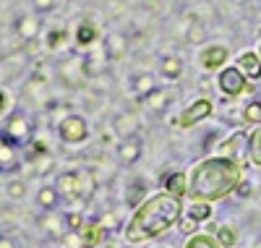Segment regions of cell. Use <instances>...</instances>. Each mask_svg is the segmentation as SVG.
I'll use <instances>...</instances> for the list:
<instances>
[{
  "instance_id": "1",
  "label": "cell",
  "mask_w": 261,
  "mask_h": 248,
  "mask_svg": "<svg viewBox=\"0 0 261 248\" xmlns=\"http://www.w3.org/2000/svg\"><path fill=\"white\" fill-rule=\"evenodd\" d=\"M183 217V201L178 196H170V193H157V196H149L144 199L141 204L136 207L130 222L125 225V240L130 245H139L146 240H154L165 233H170Z\"/></svg>"
},
{
  "instance_id": "2",
  "label": "cell",
  "mask_w": 261,
  "mask_h": 248,
  "mask_svg": "<svg viewBox=\"0 0 261 248\" xmlns=\"http://www.w3.org/2000/svg\"><path fill=\"white\" fill-rule=\"evenodd\" d=\"M243 183V165L227 157H206L191 170L188 196L196 201H222Z\"/></svg>"
},
{
  "instance_id": "3",
  "label": "cell",
  "mask_w": 261,
  "mask_h": 248,
  "mask_svg": "<svg viewBox=\"0 0 261 248\" xmlns=\"http://www.w3.org/2000/svg\"><path fill=\"white\" fill-rule=\"evenodd\" d=\"M55 188L65 199H89L97 188V180H94L92 170H68V172L58 175Z\"/></svg>"
},
{
  "instance_id": "4",
  "label": "cell",
  "mask_w": 261,
  "mask_h": 248,
  "mask_svg": "<svg viewBox=\"0 0 261 248\" xmlns=\"http://www.w3.org/2000/svg\"><path fill=\"white\" fill-rule=\"evenodd\" d=\"M3 136L13 144V146H27L34 136V126H32V118L27 115V112L21 110H13L11 115L6 118V126H3Z\"/></svg>"
},
{
  "instance_id": "5",
  "label": "cell",
  "mask_w": 261,
  "mask_h": 248,
  "mask_svg": "<svg viewBox=\"0 0 261 248\" xmlns=\"http://www.w3.org/2000/svg\"><path fill=\"white\" fill-rule=\"evenodd\" d=\"M217 86L225 97H241L246 92H253V84L243 76V71L238 65H225L217 76Z\"/></svg>"
},
{
  "instance_id": "6",
  "label": "cell",
  "mask_w": 261,
  "mask_h": 248,
  "mask_svg": "<svg viewBox=\"0 0 261 248\" xmlns=\"http://www.w3.org/2000/svg\"><path fill=\"white\" fill-rule=\"evenodd\" d=\"M248 136L251 133H246V131H235L217 144V152H220V157H227V160H235L243 165V162H248Z\"/></svg>"
},
{
  "instance_id": "7",
  "label": "cell",
  "mask_w": 261,
  "mask_h": 248,
  "mask_svg": "<svg viewBox=\"0 0 261 248\" xmlns=\"http://www.w3.org/2000/svg\"><path fill=\"white\" fill-rule=\"evenodd\" d=\"M58 136L65 144H84L89 139V123L81 115H65L58 123Z\"/></svg>"
},
{
  "instance_id": "8",
  "label": "cell",
  "mask_w": 261,
  "mask_h": 248,
  "mask_svg": "<svg viewBox=\"0 0 261 248\" xmlns=\"http://www.w3.org/2000/svg\"><path fill=\"white\" fill-rule=\"evenodd\" d=\"M212 112H214V102H212L209 97H199V100L191 102V105L180 112V115H178V126H180V128H191V126H196V123L206 120Z\"/></svg>"
},
{
  "instance_id": "9",
  "label": "cell",
  "mask_w": 261,
  "mask_h": 248,
  "mask_svg": "<svg viewBox=\"0 0 261 248\" xmlns=\"http://www.w3.org/2000/svg\"><path fill=\"white\" fill-rule=\"evenodd\" d=\"M227 60H230V50L225 44H209L201 53V65L206 71H222Z\"/></svg>"
},
{
  "instance_id": "10",
  "label": "cell",
  "mask_w": 261,
  "mask_h": 248,
  "mask_svg": "<svg viewBox=\"0 0 261 248\" xmlns=\"http://www.w3.org/2000/svg\"><path fill=\"white\" fill-rule=\"evenodd\" d=\"M144 154V141L139 136H130V139H120L118 144V160L123 165H136Z\"/></svg>"
},
{
  "instance_id": "11",
  "label": "cell",
  "mask_w": 261,
  "mask_h": 248,
  "mask_svg": "<svg viewBox=\"0 0 261 248\" xmlns=\"http://www.w3.org/2000/svg\"><path fill=\"white\" fill-rule=\"evenodd\" d=\"M21 167L18 146H13L3 133H0V172H16Z\"/></svg>"
},
{
  "instance_id": "12",
  "label": "cell",
  "mask_w": 261,
  "mask_h": 248,
  "mask_svg": "<svg viewBox=\"0 0 261 248\" xmlns=\"http://www.w3.org/2000/svg\"><path fill=\"white\" fill-rule=\"evenodd\" d=\"M113 131L120 139L139 136V118L134 115V112H118V115L113 118Z\"/></svg>"
},
{
  "instance_id": "13",
  "label": "cell",
  "mask_w": 261,
  "mask_h": 248,
  "mask_svg": "<svg viewBox=\"0 0 261 248\" xmlns=\"http://www.w3.org/2000/svg\"><path fill=\"white\" fill-rule=\"evenodd\" d=\"M162 188H165V193H170V196L183 199V196L188 193V175H186L183 170L167 172V175L162 178Z\"/></svg>"
},
{
  "instance_id": "14",
  "label": "cell",
  "mask_w": 261,
  "mask_h": 248,
  "mask_svg": "<svg viewBox=\"0 0 261 248\" xmlns=\"http://www.w3.org/2000/svg\"><path fill=\"white\" fill-rule=\"evenodd\" d=\"M79 238H81V248H97L102 240H105V228L99 222H84L81 230H76Z\"/></svg>"
},
{
  "instance_id": "15",
  "label": "cell",
  "mask_w": 261,
  "mask_h": 248,
  "mask_svg": "<svg viewBox=\"0 0 261 248\" xmlns=\"http://www.w3.org/2000/svg\"><path fill=\"white\" fill-rule=\"evenodd\" d=\"M39 228H45V233L50 238H63L65 233H68V228H65V217H60L58 212H45L39 217Z\"/></svg>"
},
{
  "instance_id": "16",
  "label": "cell",
  "mask_w": 261,
  "mask_h": 248,
  "mask_svg": "<svg viewBox=\"0 0 261 248\" xmlns=\"http://www.w3.org/2000/svg\"><path fill=\"white\" fill-rule=\"evenodd\" d=\"M39 29H42V21H39L34 13H24V16L16 18V32H18L21 39L32 42V39L39 34Z\"/></svg>"
},
{
  "instance_id": "17",
  "label": "cell",
  "mask_w": 261,
  "mask_h": 248,
  "mask_svg": "<svg viewBox=\"0 0 261 248\" xmlns=\"http://www.w3.org/2000/svg\"><path fill=\"white\" fill-rule=\"evenodd\" d=\"M238 68L243 71V76H246L248 81L261 79V55H256V53L246 50L241 58H238Z\"/></svg>"
},
{
  "instance_id": "18",
  "label": "cell",
  "mask_w": 261,
  "mask_h": 248,
  "mask_svg": "<svg viewBox=\"0 0 261 248\" xmlns=\"http://www.w3.org/2000/svg\"><path fill=\"white\" fill-rule=\"evenodd\" d=\"M60 199L63 196H60V191L55 186H42L37 191V204H39L42 212H55L60 207Z\"/></svg>"
},
{
  "instance_id": "19",
  "label": "cell",
  "mask_w": 261,
  "mask_h": 248,
  "mask_svg": "<svg viewBox=\"0 0 261 248\" xmlns=\"http://www.w3.org/2000/svg\"><path fill=\"white\" fill-rule=\"evenodd\" d=\"M170 92L167 89H151V92L146 94V97H141V102H144V107L146 110H151V112H162V110H167V102H170Z\"/></svg>"
},
{
  "instance_id": "20",
  "label": "cell",
  "mask_w": 261,
  "mask_h": 248,
  "mask_svg": "<svg viewBox=\"0 0 261 248\" xmlns=\"http://www.w3.org/2000/svg\"><path fill=\"white\" fill-rule=\"evenodd\" d=\"M188 217L196 219V222H212L214 209H212L209 201H196V199H191V204H188Z\"/></svg>"
},
{
  "instance_id": "21",
  "label": "cell",
  "mask_w": 261,
  "mask_h": 248,
  "mask_svg": "<svg viewBox=\"0 0 261 248\" xmlns=\"http://www.w3.org/2000/svg\"><path fill=\"white\" fill-rule=\"evenodd\" d=\"M248 162L253 167H261V126H256L248 136Z\"/></svg>"
},
{
  "instance_id": "22",
  "label": "cell",
  "mask_w": 261,
  "mask_h": 248,
  "mask_svg": "<svg viewBox=\"0 0 261 248\" xmlns=\"http://www.w3.org/2000/svg\"><path fill=\"white\" fill-rule=\"evenodd\" d=\"M214 238L217 243H220L222 248H232L238 243V230H235V225H217V230H214Z\"/></svg>"
},
{
  "instance_id": "23",
  "label": "cell",
  "mask_w": 261,
  "mask_h": 248,
  "mask_svg": "<svg viewBox=\"0 0 261 248\" xmlns=\"http://www.w3.org/2000/svg\"><path fill=\"white\" fill-rule=\"evenodd\" d=\"M130 89H134V94H136L139 100L146 97L151 89H157L154 76H151V73H139V76H134V84H130Z\"/></svg>"
},
{
  "instance_id": "24",
  "label": "cell",
  "mask_w": 261,
  "mask_h": 248,
  "mask_svg": "<svg viewBox=\"0 0 261 248\" xmlns=\"http://www.w3.org/2000/svg\"><path fill=\"white\" fill-rule=\"evenodd\" d=\"M160 73L167 79V81H178L183 76V63L180 58H165L162 65H160Z\"/></svg>"
},
{
  "instance_id": "25",
  "label": "cell",
  "mask_w": 261,
  "mask_h": 248,
  "mask_svg": "<svg viewBox=\"0 0 261 248\" xmlns=\"http://www.w3.org/2000/svg\"><path fill=\"white\" fill-rule=\"evenodd\" d=\"M76 42H79V47H92V44L97 42V27L92 24V21H84V24L79 27Z\"/></svg>"
},
{
  "instance_id": "26",
  "label": "cell",
  "mask_w": 261,
  "mask_h": 248,
  "mask_svg": "<svg viewBox=\"0 0 261 248\" xmlns=\"http://www.w3.org/2000/svg\"><path fill=\"white\" fill-rule=\"evenodd\" d=\"M243 123L246 126H261V100H251L243 105Z\"/></svg>"
},
{
  "instance_id": "27",
  "label": "cell",
  "mask_w": 261,
  "mask_h": 248,
  "mask_svg": "<svg viewBox=\"0 0 261 248\" xmlns=\"http://www.w3.org/2000/svg\"><path fill=\"white\" fill-rule=\"evenodd\" d=\"M183 248H222V245L217 243V238L209 235V233H196V235H191V238L186 240Z\"/></svg>"
},
{
  "instance_id": "28",
  "label": "cell",
  "mask_w": 261,
  "mask_h": 248,
  "mask_svg": "<svg viewBox=\"0 0 261 248\" xmlns=\"http://www.w3.org/2000/svg\"><path fill=\"white\" fill-rule=\"evenodd\" d=\"M186 39L191 42V44H201V42H206V27L201 24V21H188V29H186Z\"/></svg>"
},
{
  "instance_id": "29",
  "label": "cell",
  "mask_w": 261,
  "mask_h": 248,
  "mask_svg": "<svg viewBox=\"0 0 261 248\" xmlns=\"http://www.w3.org/2000/svg\"><path fill=\"white\" fill-rule=\"evenodd\" d=\"M105 50H107V58H120L125 53V39L120 34H110L105 42Z\"/></svg>"
},
{
  "instance_id": "30",
  "label": "cell",
  "mask_w": 261,
  "mask_h": 248,
  "mask_svg": "<svg viewBox=\"0 0 261 248\" xmlns=\"http://www.w3.org/2000/svg\"><path fill=\"white\" fill-rule=\"evenodd\" d=\"M32 8L37 16H45V13H53L58 8V0H32Z\"/></svg>"
},
{
  "instance_id": "31",
  "label": "cell",
  "mask_w": 261,
  "mask_h": 248,
  "mask_svg": "<svg viewBox=\"0 0 261 248\" xmlns=\"http://www.w3.org/2000/svg\"><path fill=\"white\" fill-rule=\"evenodd\" d=\"M6 188H8V196H11L13 201H18V199L27 196V183H24V180H11Z\"/></svg>"
},
{
  "instance_id": "32",
  "label": "cell",
  "mask_w": 261,
  "mask_h": 248,
  "mask_svg": "<svg viewBox=\"0 0 261 248\" xmlns=\"http://www.w3.org/2000/svg\"><path fill=\"white\" fill-rule=\"evenodd\" d=\"M130 188H134V191H130V196H128L125 201H128L130 207H139V204H141V196H144V188H146V183H144V180H136V183L130 186Z\"/></svg>"
},
{
  "instance_id": "33",
  "label": "cell",
  "mask_w": 261,
  "mask_h": 248,
  "mask_svg": "<svg viewBox=\"0 0 261 248\" xmlns=\"http://www.w3.org/2000/svg\"><path fill=\"white\" fill-rule=\"evenodd\" d=\"M178 228H180V233H186V235L191 238V235H196V230H199V222L191 219V217H180Z\"/></svg>"
},
{
  "instance_id": "34",
  "label": "cell",
  "mask_w": 261,
  "mask_h": 248,
  "mask_svg": "<svg viewBox=\"0 0 261 248\" xmlns=\"http://www.w3.org/2000/svg\"><path fill=\"white\" fill-rule=\"evenodd\" d=\"M81 225H84V217L71 212V214H65V228L68 230H81Z\"/></svg>"
},
{
  "instance_id": "35",
  "label": "cell",
  "mask_w": 261,
  "mask_h": 248,
  "mask_svg": "<svg viewBox=\"0 0 261 248\" xmlns=\"http://www.w3.org/2000/svg\"><path fill=\"white\" fill-rule=\"evenodd\" d=\"M0 248H24L18 243V238H13V235H0Z\"/></svg>"
},
{
  "instance_id": "36",
  "label": "cell",
  "mask_w": 261,
  "mask_h": 248,
  "mask_svg": "<svg viewBox=\"0 0 261 248\" xmlns=\"http://www.w3.org/2000/svg\"><path fill=\"white\" fill-rule=\"evenodd\" d=\"M8 105H11V97H8V92H6V89L0 86V115H6Z\"/></svg>"
},
{
  "instance_id": "37",
  "label": "cell",
  "mask_w": 261,
  "mask_h": 248,
  "mask_svg": "<svg viewBox=\"0 0 261 248\" xmlns=\"http://www.w3.org/2000/svg\"><path fill=\"white\" fill-rule=\"evenodd\" d=\"M251 191H253V186H251V183H246V180H243V183L238 186V191H235V193H238V196H248Z\"/></svg>"
},
{
  "instance_id": "38",
  "label": "cell",
  "mask_w": 261,
  "mask_h": 248,
  "mask_svg": "<svg viewBox=\"0 0 261 248\" xmlns=\"http://www.w3.org/2000/svg\"><path fill=\"white\" fill-rule=\"evenodd\" d=\"M157 248H165V245H157Z\"/></svg>"
},
{
  "instance_id": "39",
  "label": "cell",
  "mask_w": 261,
  "mask_h": 248,
  "mask_svg": "<svg viewBox=\"0 0 261 248\" xmlns=\"http://www.w3.org/2000/svg\"><path fill=\"white\" fill-rule=\"evenodd\" d=\"M258 55H261V47H258Z\"/></svg>"
}]
</instances>
